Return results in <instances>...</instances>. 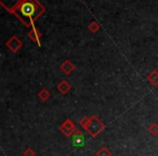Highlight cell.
I'll use <instances>...</instances> for the list:
<instances>
[{
    "label": "cell",
    "mask_w": 158,
    "mask_h": 156,
    "mask_svg": "<svg viewBox=\"0 0 158 156\" xmlns=\"http://www.w3.org/2000/svg\"><path fill=\"white\" fill-rule=\"evenodd\" d=\"M100 28H101V26H100V24L97 22V21H92V22L88 25V29L93 34L98 33V32L100 31Z\"/></svg>",
    "instance_id": "cell-12"
},
{
    "label": "cell",
    "mask_w": 158,
    "mask_h": 156,
    "mask_svg": "<svg viewBox=\"0 0 158 156\" xmlns=\"http://www.w3.org/2000/svg\"><path fill=\"white\" fill-rule=\"evenodd\" d=\"M27 36H28V38L31 40V41L35 42V44H37L38 46H40V44H40V40H41L42 34H41V32L37 28V27H35V26L31 27V28L29 29Z\"/></svg>",
    "instance_id": "cell-6"
},
{
    "label": "cell",
    "mask_w": 158,
    "mask_h": 156,
    "mask_svg": "<svg viewBox=\"0 0 158 156\" xmlns=\"http://www.w3.org/2000/svg\"><path fill=\"white\" fill-rule=\"evenodd\" d=\"M73 137H74V142L77 145H80L84 142V134H82V132L80 130H76L75 133L73 134Z\"/></svg>",
    "instance_id": "cell-11"
},
{
    "label": "cell",
    "mask_w": 158,
    "mask_h": 156,
    "mask_svg": "<svg viewBox=\"0 0 158 156\" xmlns=\"http://www.w3.org/2000/svg\"><path fill=\"white\" fill-rule=\"evenodd\" d=\"M148 132L152 136H157L158 134V124L157 123H152L151 125L147 127Z\"/></svg>",
    "instance_id": "cell-14"
},
{
    "label": "cell",
    "mask_w": 158,
    "mask_h": 156,
    "mask_svg": "<svg viewBox=\"0 0 158 156\" xmlns=\"http://www.w3.org/2000/svg\"><path fill=\"white\" fill-rule=\"evenodd\" d=\"M147 80H148L153 86H155V87L158 86V70H152L148 74V76H147Z\"/></svg>",
    "instance_id": "cell-9"
},
{
    "label": "cell",
    "mask_w": 158,
    "mask_h": 156,
    "mask_svg": "<svg viewBox=\"0 0 158 156\" xmlns=\"http://www.w3.org/2000/svg\"><path fill=\"white\" fill-rule=\"evenodd\" d=\"M59 129L66 138H69V137H72L73 134L75 133L77 128H76V125H75L74 121H73L72 119L68 118V119H65V120H64V123L60 126Z\"/></svg>",
    "instance_id": "cell-3"
},
{
    "label": "cell",
    "mask_w": 158,
    "mask_h": 156,
    "mask_svg": "<svg viewBox=\"0 0 158 156\" xmlns=\"http://www.w3.org/2000/svg\"><path fill=\"white\" fill-rule=\"evenodd\" d=\"M89 123H90V117H88V116H84L80 120H79V125L81 126L82 129H85V130L87 129Z\"/></svg>",
    "instance_id": "cell-15"
},
{
    "label": "cell",
    "mask_w": 158,
    "mask_h": 156,
    "mask_svg": "<svg viewBox=\"0 0 158 156\" xmlns=\"http://www.w3.org/2000/svg\"><path fill=\"white\" fill-rule=\"evenodd\" d=\"M46 10V7L39 2V0H23L21 5L14 10L13 15L21 21L23 25L31 28Z\"/></svg>",
    "instance_id": "cell-1"
},
{
    "label": "cell",
    "mask_w": 158,
    "mask_h": 156,
    "mask_svg": "<svg viewBox=\"0 0 158 156\" xmlns=\"http://www.w3.org/2000/svg\"><path fill=\"white\" fill-rule=\"evenodd\" d=\"M23 0H0V5L9 13L13 14L14 10L21 5Z\"/></svg>",
    "instance_id": "cell-5"
},
{
    "label": "cell",
    "mask_w": 158,
    "mask_h": 156,
    "mask_svg": "<svg viewBox=\"0 0 158 156\" xmlns=\"http://www.w3.org/2000/svg\"><path fill=\"white\" fill-rule=\"evenodd\" d=\"M78 1H82V0H78Z\"/></svg>",
    "instance_id": "cell-17"
},
{
    "label": "cell",
    "mask_w": 158,
    "mask_h": 156,
    "mask_svg": "<svg viewBox=\"0 0 158 156\" xmlns=\"http://www.w3.org/2000/svg\"><path fill=\"white\" fill-rule=\"evenodd\" d=\"M23 156H36V152L34 151L31 147H27V149L23 152Z\"/></svg>",
    "instance_id": "cell-16"
},
{
    "label": "cell",
    "mask_w": 158,
    "mask_h": 156,
    "mask_svg": "<svg viewBox=\"0 0 158 156\" xmlns=\"http://www.w3.org/2000/svg\"><path fill=\"white\" fill-rule=\"evenodd\" d=\"M56 89L62 95H67L70 91V89H72V85H70L67 80H61V82L57 84Z\"/></svg>",
    "instance_id": "cell-8"
},
{
    "label": "cell",
    "mask_w": 158,
    "mask_h": 156,
    "mask_svg": "<svg viewBox=\"0 0 158 156\" xmlns=\"http://www.w3.org/2000/svg\"><path fill=\"white\" fill-rule=\"evenodd\" d=\"M104 129H105V124H104L99 117L95 116V115L90 116V123H89L86 130L92 138L98 137Z\"/></svg>",
    "instance_id": "cell-2"
},
{
    "label": "cell",
    "mask_w": 158,
    "mask_h": 156,
    "mask_svg": "<svg viewBox=\"0 0 158 156\" xmlns=\"http://www.w3.org/2000/svg\"><path fill=\"white\" fill-rule=\"evenodd\" d=\"M60 70H61L65 75H70L75 70H76V66H75V64L73 63L72 61L65 60V61L61 64V66H60Z\"/></svg>",
    "instance_id": "cell-7"
},
{
    "label": "cell",
    "mask_w": 158,
    "mask_h": 156,
    "mask_svg": "<svg viewBox=\"0 0 158 156\" xmlns=\"http://www.w3.org/2000/svg\"><path fill=\"white\" fill-rule=\"evenodd\" d=\"M50 97H51V93L49 92V90H48V89H46V88L41 89V90L38 92V98H39V99L41 100V101H44V102L48 101V100L50 99Z\"/></svg>",
    "instance_id": "cell-10"
},
{
    "label": "cell",
    "mask_w": 158,
    "mask_h": 156,
    "mask_svg": "<svg viewBox=\"0 0 158 156\" xmlns=\"http://www.w3.org/2000/svg\"><path fill=\"white\" fill-rule=\"evenodd\" d=\"M97 156H112V152L110 151V149L106 146H102L99 151L95 154Z\"/></svg>",
    "instance_id": "cell-13"
},
{
    "label": "cell",
    "mask_w": 158,
    "mask_h": 156,
    "mask_svg": "<svg viewBox=\"0 0 158 156\" xmlns=\"http://www.w3.org/2000/svg\"><path fill=\"white\" fill-rule=\"evenodd\" d=\"M6 47L9 49L11 52L16 53L23 47V41L16 35H13L10 37V39L6 42Z\"/></svg>",
    "instance_id": "cell-4"
}]
</instances>
